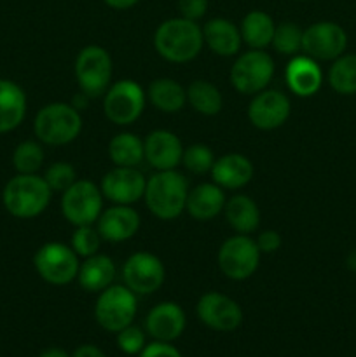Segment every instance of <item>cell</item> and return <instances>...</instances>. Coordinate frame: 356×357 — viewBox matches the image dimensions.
<instances>
[{
    "mask_svg": "<svg viewBox=\"0 0 356 357\" xmlns=\"http://www.w3.org/2000/svg\"><path fill=\"white\" fill-rule=\"evenodd\" d=\"M188 197L187 178L177 169L156 171L147 180L145 204L156 218L170 222L185 211Z\"/></svg>",
    "mask_w": 356,
    "mask_h": 357,
    "instance_id": "2",
    "label": "cell"
},
{
    "mask_svg": "<svg viewBox=\"0 0 356 357\" xmlns=\"http://www.w3.org/2000/svg\"><path fill=\"white\" fill-rule=\"evenodd\" d=\"M122 279L126 288L131 289L135 295H152L164 284L166 268L156 255L138 251L124 261Z\"/></svg>",
    "mask_w": 356,
    "mask_h": 357,
    "instance_id": "12",
    "label": "cell"
},
{
    "mask_svg": "<svg viewBox=\"0 0 356 357\" xmlns=\"http://www.w3.org/2000/svg\"><path fill=\"white\" fill-rule=\"evenodd\" d=\"M38 357H70L68 352L61 347H49L45 351H42Z\"/></svg>",
    "mask_w": 356,
    "mask_h": 357,
    "instance_id": "43",
    "label": "cell"
},
{
    "mask_svg": "<svg viewBox=\"0 0 356 357\" xmlns=\"http://www.w3.org/2000/svg\"><path fill=\"white\" fill-rule=\"evenodd\" d=\"M202 28L195 21L181 16L163 21L154 33L157 54L170 63L192 61L202 51Z\"/></svg>",
    "mask_w": 356,
    "mask_h": 357,
    "instance_id": "1",
    "label": "cell"
},
{
    "mask_svg": "<svg viewBox=\"0 0 356 357\" xmlns=\"http://www.w3.org/2000/svg\"><path fill=\"white\" fill-rule=\"evenodd\" d=\"M187 101L198 114L206 115V117L220 114L223 105V98L218 87L208 80L201 79L194 80L187 87Z\"/></svg>",
    "mask_w": 356,
    "mask_h": 357,
    "instance_id": "30",
    "label": "cell"
},
{
    "mask_svg": "<svg viewBox=\"0 0 356 357\" xmlns=\"http://www.w3.org/2000/svg\"><path fill=\"white\" fill-rule=\"evenodd\" d=\"M103 2L115 10H126L135 7L140 0H103Z\"/></svg>",
    "mask_w": 356,
    "mask_h": 357,
    "instance_id": "42",
    "label": "cell"
},
{
    "mask_svg": "<svg viewBox=\"0 0 356 357\" xmlns=\"http://www.w3.org/2000/svg\"><path fill=\"white\" fill-rule=\"evenodd\" d=\"M195 314L206 328L222 333L237 330L243 323V310L236 300L218 291L205 293L198 300Z\"/></svg>",
    "mask_w": 356,
    "mask_h": 357,
    "instance_id": "13",
    "label": "cell"
},
{
    "mask_svg": "<svg viewBox=\"0 0 356 357\" xmlns=\"http://www.w3.org/2000/svg\"><path fill=\"white\" fill-rule=\"evenodd\" d=\"M70 357H107V356H105V352L101 351L100 347H96V345L86 344L77 347Z\"/></svg>",
    "mask_w": 356,
    "mask_h": 357,
    "instance_id": "41",
    "label": "cell"
},
{
    "mask_svg": "<svg viewBox=\"0 0 356 357\" xmlns=\"http://www.w3.org/2000/svg\"><path fill=\"white\" fill-rule=\"evenodd\" d=\"M35 136L45 145L63 146L77 139L82 131V117L68 103H49L38 110L34 122Z\"/></svg>",
    "mask_w": 356,
    "mask_h": 357,
    "instance_id": "4",
    "label": "cell"
},
{
    "mask_svg": "<svg viewBox=\"0 0 356 357\" xmlns=\"http://www.w3.org/2000/svg\"><path fill=\"white\" fill-rule=\"evenodd\" d=\"M13 164L17 174H37L44 164V150L37 142H23L13 153Z\"/></svg>",
    "mask_w": 356,
    "mask_h": 357,
    "instance_id": "33",
    "label": "cell"
},
{
    "mask_svg": "<svg viewBox=\"0 0 356 357\" xmlns=\"http://www.w3.org/2000/svg\"><path fill=\"white\" fill-rule=\"evenodd\" d=\"M140 229V215L131 206L115 204L101 211L96 230L108 243H124L136 236Z\"/></svg>",
    "mask_w": 356,
    "mask_h": 357,
    "instance_id": "19",
    "label": "cell"
},
{
    "mask_svg": "<svg viewBox=\"0 0 356 357\" xmlns=\"http://www.w3.org/2000/svg\"><path fill=\"white\" fill-rule=\"evenodd\" d=\"M255 243H257L260 253L271 255V253H276V251L281 248L283 241H281V236H279L276 230H264L262 234H258Z\"/></svg>",
    "mask_w": 356,
    "mask_h": 357,
    "instance_id": "40",
    "label": "cell"
},
{
    "mask_svg": "<svg viewBox=\"0 0 356 357\" xmlns=\"http://www.w3.org/2000/svg\"><path fill=\"white\" fill-rule=\"evenodd\" d=\"M138 357H181V354L175 345L168 344V342L154 340L152 344H147L143 347Z\"/></svg>",
    "mask_w": 356,
    "mask_h": 357,
    "instance_id": "39",
    "label": "cell"
},
{
    "mask_svg": "<svg viewBox=\"0 0 356 357\" xmlns=\"http://www.w3.org/2000/svg\"><path fill=\"white\" fill-rule=\"evenodd\" d=\"M328 82L339 94H356V54H342L328 72Z\"/></svg>",
    "mask_w": 356,
    "mask_h": 357,
    "instance_id": "31",
    "label": "cell"
},
{
    "mask_svg": "<svg viewBox=\"0 0 356 357\" xmlns=\"http://www.w3.org/2000/svg\"><path fill=\"white\" fill-rule=\"evenodd\" d=\"M346 45H348V35L344 28L334 21H320L304 30L302 51L316 61L337 59L346 51Z\"/></svg>",
    "mask_w": 356,
    "mask_h": 357,
    "instance_id": "14",
    "label": "cell"
},
{
    "mask_svg": "<svg viewBox=\"0 0 356 357\" xmlns=\"http://www.w3.org/2000/svg\"><path fill=\"white\" fill-rule=\"evenodd\" d=\"M202 37H205V44L215 54L223 56V58H230V56L237 54L241 44H243L239 28L232 21L225 20V17L209 20L202 26Z\"/></svg>",
    "mask_w": 356,
    "mask_h": 357,
    "instance_id": "23",
    "label": "cell"
},
{
    "mask_svg": "<svg viewBox=\"0 0 356 357\" xmlns=\"http://www.w3.org/2000/svg\"><path fill=\"white\" fill-rule=\"evenodd\" d=\"M225 213L227 223L236 230L237 234H251L260 225V209L257 202L251 197L243 194H237L225 201Z\"/></svg>",
    "mask_w": 356,
    "mask_h": 357,
    "instance_id": "26",
    "label": "cell"
},
{
    "mask_svg": "<svg viewBox=\"0 0 356 357\" xmlns=\"http://www.w3.org/2000/svg\"><path fill=\"white\" fill-rule=\"evenodd\" d=\"M108 157L119 167H138L145 160L143 139L133 132H119L108 143Z\"/></svg>",
    "mask_w": 356,
    "mask_h": 357,
    "instance_id": "29",
    "label": "cell"
},
{
    "mask_svg": "<svg viewBox=\"0 0 356 357\" xmlns=\"http://www.w3.org/2000/svg\"><path fill=\"white\" fill-rule=\"evenodd\" d=\"M37 274L52 286H65L77 279L80 261L72 246L63 243H45L34 257Z\"/></svg>",
    "mask_w": 356,
    "mask_h": 357,
    "instance_id": "11",
    "label": "cell"
},
{
    "mask_svg": "<svg viewBox=\"0 0 356 357\" xmlns=\"http://www.w3.org/2000/svg\"><path fill=\"white\" fill-rule=\"evenodd\" d=\"M101 236L96 230V227L93 225H84V227H75V232L72 236V250L75 251L77 257L89 258L93 255H96L100 251L101 246Z\"/></svg>",
    "mask_w": 356,
    "mask_h": 357,
    "instance_id": "35",
    "label": "cell"
},
{
    "mask_svg": "<svg viewBox=\"0 0 356 357\" xmlns=\"http://www.w3.org/2000/svg\"><path fill=\"white\" fill-rule=\"evenodd\" d=\"M225 208L223 188L216 183H201L188 190L185 211L198 222H209L216 218Z\"/></svg>",
    "mask_w": 356,
    "mask_h": 357,
    "instance_id": "22",
    "label": "cell"
},
{
    "mask_svg": "<svg viewBox=\"0 0 356 357\" xmlns=\"http://www.w3.org/2000/svg\"><path fill=\"white\" fill-rule=\"evenodd\" d=\"M181 162H184L185 169L191 171L192 174H206L212 171L213 164H215V155L209 146L195 143V145L184 149Z\"/></svg>",
    "mask_w": 356,
    "mask_h": 357,
    "instance_id": "34",
    "label": "cell"
},
{
    "mask_svg": "<svg viewBox=\"0 0 356 357\" xmlns=\"http://www.w3.org/2000/svg\"><path fill=\"white\" fill-rule=\"evenodd\" d=\"M285 79L293 94L309 98L320 91L323 73H321L316 59L309 58V56H293L286 65Z\"/></svg>",
    "mask_w": 356,
    "mask_h": 357,
    "instance_id": "21",
    "label": "cell"
},
{
    "mask_svg": "<svg viewBox=\"0 0 356 357\" xmlns=\"http://www.w3.org/2000/svg\"><path fill=\"white\" fill-rule=\"evenodd\" d=\"M115 264L107 255H93L80 264L77 281L87 293H101L115 279Z\"/></svg>",
    "mask_w": 356,
    "mask_h": 357,
    "instance_id": "25",
    "label": "cell"
},
{
    "mask_svg": "<svg viewBox=\"0 0 356 357\" xmlns=\"http://www.w3.org/2000/svg\"><path fill=\"white\" fill-rule=\"evenodd\" d=\"M260 255L255 239L246 234L229 237L218 250L220 272L232 281H246L257 272Z\"/></svg>",
    "mask_w": 356,
    "mask_h": 357,
    "instance_id": "10",
    "label": "cell"
},
{
    "mask_svg": "<svg viewBox=\"0 0 356 357\" xmlns=\"http://www.w3.org/2000/svg\"><path fill=\"white\" fill-rule=\"evenodd\" d=\"M27 115V94L13 80L0 79V135L16 129Z\"/></svg>",
    "mask_w": 356,
    "mask_h": 357,
    "instance_id": "24",
    "label": "cell"
},
{
    "mask_svg": "<svg viewBox=\"0 0 356 357\" xmlns=\"http://www.w3.org/2000/svg\"><path fill=\"white\" fill-rule=\"evenodd\" d=\"M147 94L135 80L124 79L110 84L103 94V114L115 126H129L145 110Z\"/></svg>",
    "mask_w": 356,
    "mask_h": 357,
    "instance_id": "9",
    "label": "cell"
},
{
    "mask_svg": "<svg viewBox=\"0 0 356 357\" xmlns=\"http://www.w3.org/2000/svg\"><path fill=\"white\" fill-rule=\"evenodd\" d=\"M145 333L138 326H126L117 333V347L128 356H138L145 347Z\"/></svg>",
    "mask_w": 356,
    "mask_h": 357,
    "instance_id": "37",
    "label": "cell"
},
{
    "mask_svg": "<svg viewBox=\"0 0 356 357\" xmlns=\"http://www.w3.org/2000/svg\"><path fill=\"white\" fill-rule=\"evenodd\" d=\"M89 100L91 98L87 96V94H79V96H75L73 98V101L70 105H72L73 108H77V110H84V108L87 107V103H89Z\"/></svg>",
    "mask_w": 356,
    "mask_h": 357,
    "instance_id": "44",
    "label": "cell"
},
{
    "mask_svg": "<svg viewBox=\"0 0 356 357\" xmlns=\"http://www.w3.org/2000/svg\"><path fill=\"white\" fill-rule=\"evenodd\" d=\"M302 35L304 30L299 24L292 21H283L276 26L271 45L279 54L297 56V52L302 51Z\"/></svg>",
    "mask_w": 356,
    "mask_h": 357,
    "instance_id": "32",
    "label": "cell"
},
{
    "mask_svg": "<svg viewBox=\"0 0 356 357\" xmlns=\"http://www.w3.org/2000/svg\"><path fill=\"white\" fill-rule=\"evenodd\" d=\"M112 58L101 45H86L77 54L75 72L80 91L89 98H100L107 93L112 84Z\"/></svg>",
    "mask_w": 356,
    "mask_h": 357,
    "instance_id": "6",
    "label": "cell"
},
{
    "mask_svg": "<svg viewBox=\"0 0 356 357\" xmlns=\"http://www.w3.org/2000/svg\"><path fill=\"white\" fill-rule=\"evenodd\" d=\"M178 10H180V16L185 20L198 21L208 10V0H178Z\"/></svg>",
    "mask_w": 356,
    "mask_h": 357,
    "instance_id": "38",
    "label": "cell"
},
{
    "mask_svg": "<svg viewBox=\"0 0 356 357\" xmlns=\"http://www.w3.org/2000/svg\"><path fill=\"white\" fill-rule=\"evenodd\" d=\"M103 194L89 180H77L61 194V215L73 227L94 225L103 211Z\"/></svg>",
    "mask_w": 356,
    "mask_h": 357,
    "instance_id": "8",
    "label": "cell"
},
{
    "mask_svg": "<svg viewBox=\"0 0 356 357\" xmlns=\"http://www.w3.org/2000/svg\"><path fill=\"white\" fill-rule=\"evenodd\" d=\"M274 77V61L264 49H250L237 56L230 68V84L246 96H255L271 84Z\"/></svg>",
    "mask_w": 356,
    "mask_h": 357,
    "instance_id": "7",
    "label": "cell"
},
{
    "mask_svg": "<svg viewBox=\"0 0 356 357\" xmlns=\"http://www.w3.org/2000/svg\"><path fill=\"white\" fill-rule=\"evenodd\" d=\"M52 190L44 176L38 174H16L7 181L2 201L7 211L21 220L42 215L51 202Z\"/></svg>",
    "mask_w": 356,
    "mask_h": 357,
    "instance_id": "3",
    "label": "cell"
},
{
    "mask_svg": "<svg viewBox=\"0 0 356 357\" xmlns=\"http://www.w3.org/2000/svg\"><path fill=\"white\" fill-rule=\"evenodd\" d=\"M150 103L164 114H177L187 103V89L173 79H156L147 91Z\"/></svg>",
    "mask_w": 356,
    "mask_h": 357,
    "instance_id": "28",
    "label": "cell"
},
{
    "mask_svg": "<svg viewBox=\"0 0 356 357\" xmlns=\"http://www.w3.org/2000/svg\"><path fill=\"white\" fill-rule=\"evenodd\" d=\"M276 23L265 10H250L241 21V38L251 49H265L274 37Z\"/></svg>",
    "mask_w": 356,
    "mask_h": 357,
    "instance_id": "27",
    "label": "cell"
},
{
    "mask_svg": "<svg viewBox=\"0 0 356 357\" xmlns=\"http://www.w3.org/2000/svg\"><path fill=\"white\" fill-rule=\"evenodd\" d=\"M145 160L156 171L177 169L184 155V145L175 132L166 129H156L143 139Z\"/></svg>",
    "mask_w": 356,
    "mask_h": 357,
    "instance_id": "17",
    "label": "cell"
},
{
    "mask_svg": "<svg viewBox=\"0 0 356 357\" xmlns=\"http://www.w3.org/2000/svg\"><path fill=\"white\" fill-rule=\"evenodd\" d=\"M213 183L227 190H237L248 185L253 178V164L248 157L241 153H225L220 159H215L212 167Z\"/></svg>",
    "mask_w": 356,
    "mask_h": 357,
    "instance_id": "20",
    "label": "cell"
},
{
    "mask_svg": "<svg viewBox=\"0 0 356 357\" xmlns=\"http://www.w3.org/2000/svg\"><path fill=\"white\" fill-rule=\"evenodd\" d=\"M292 103L281 91L264 89L253 96L248 107V119L251 124L262 131L278 129L288 121Z\"/></svg>",
    "mask_w": 356,
    "mask_h": 357,
    "instance_id": "16",
    "label": "cell"
},
{
    "mask_svg": "<svg viewBox=\"0 0 356 357\" xmlns=\"http://www.w3.org/2000/svg\"><path fill=\"white\" fill-rule=\"evenodd\" d=\"M138 310L136 295L129 288L121 284H112L98 295L94 303V319L110 333H119L126 326L133 324Z\"/></svg>",
    "mask_w": 356,
    "mask_h": 357,
    "instance_id": "5",
    "label": "cell"
},
{
    "mask_svg": "<svg viewBox=\"0 0 356 357\" xmlns=\"http://www.w3.org/2000/svg\"><path fill=\"white\" fill-rule=\"evenodd\" d=\"M147 178L136 167H119L108 171L101 178L100 190L105 199L114 204L131 206L143 197Z\"/></svg>",
    "mask_w": 356,
    "mask_h": 357,
    "instance_id": "15",
    "label": "cell"
},
{
    "mask_svg": "<svg viewBox=\"0 0 356 357\" xmlns=\"http://www.w3.org/2000/svg\"><path fill=\"white\" fill-rule=\"evenodd\" d=\"M187 324L184 309L175 302L157 303L150 309L145 317V330L154 340L157 342H175L181 337Z\"/></svg>",
    "mask_w": 356,
    "mask_h": 357,
    "instance_id": "18",
    "label": "cell"
},
{
    "mask_svg": "<svg viewBox=\"0 0 356 357\" xmlns=\"http://www.w3.org/2000/svg\"><path fill=\"white\" fill-rule=\"evenodd\" d=\"M44 180L47 181L49 188L52 192H65L77 181L75 167L70 162H54L47 167L44 174Z\"/></svg>",
    "mask_w": 356,
    "mask_h": 357,
    "instance_id": "36",
    "label": "cell"
},
{
    "mask_svg": "<svg viewBox=\"0 0 356 357\" xmlns=\"http://www.w3.org/2000/svg\"><path fill=\"white\" fill-rule=\"evenodd\" d=\"M297 2H304V0H297Z\"/></svg>",
    "mask_w": 356,
    "mask_h": 357,
    "instance_id": "45",
    "label": "cell"
}]
</instances>
